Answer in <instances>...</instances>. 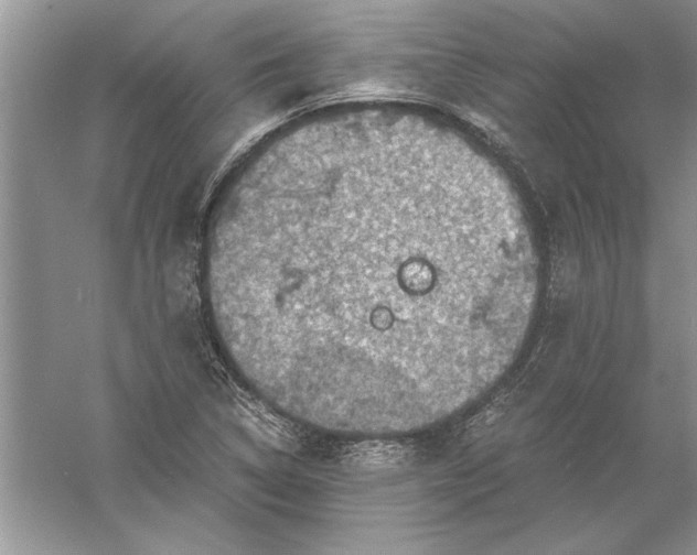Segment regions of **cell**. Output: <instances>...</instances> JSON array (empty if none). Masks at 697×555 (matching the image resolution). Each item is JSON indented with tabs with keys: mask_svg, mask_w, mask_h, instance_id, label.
<instances>
[{
	"mask_svg": "<svg viewBox=\"0 0 697 555\" xmlns=\"http://www.w3.org/2000/svg\"><path fill=\"white\" fill-rule=\"evenodd\" d=\"M230 287H275L288 370L339 401L429 422L513 361L538 291L524 224L441 150L340 160L258 213Z\"/></svg>",
	"mask_w": 697,
	"mask_h": 555,
	"instance_id": "1",
	"label": "cell"
}]
</instances>
